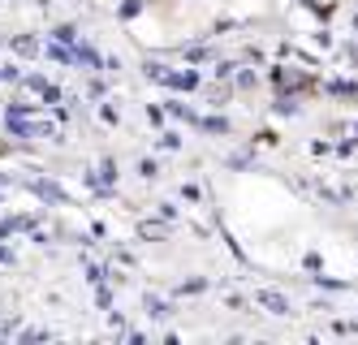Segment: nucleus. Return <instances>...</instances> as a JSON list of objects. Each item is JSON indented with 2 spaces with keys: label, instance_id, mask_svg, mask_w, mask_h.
<instances>
[]
</instances>
